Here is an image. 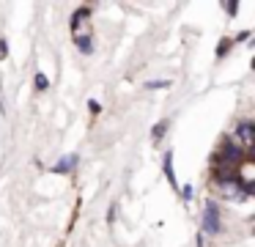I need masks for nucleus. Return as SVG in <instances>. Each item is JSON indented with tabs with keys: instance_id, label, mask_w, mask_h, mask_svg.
Wrapping results in <instances>:
<instances>
[{
	"instance_id": "0eeeda50",
	"label": "nucleus",
	"mask_w": 255,
	"mask_h": 247,
	"mask_svg": "<svg viewBox=\"0 0 255 247\" xmlns=\"http://www.w3.org/2000/svg\"><path fill=\"white\" fill-rule=\"evenodd\" d=\"M145 88H148V91H159V88H170V80H151V82H145Z\"/></svg>"
},
{
	"instance_id": "20e7f679",
	"label": "nucleus",
	"mask_w": 255,
	"mask_h": 247,
	"mask_svg": "<svg viewBox=\"0 0 255 247\" xmlns=\"http://www.w3.org/2000/svg\"><path fill=\"white\" fill-rule=\"evenodd\" d=\"M165 176H167V181H170L173 187H178L176 173H173V151H167V154H165Z\"/></svg>"
},
{
	"instance_id": "423d86ee",
	"label": "nucleus",
	"mask_w": 255,
	"mask_h": 247,
	"mask_svg": "<svg viewBox=\"0 0 255 247\" xmlns=\"http://www.w3.org/2000/svg\"><path fill=\"white\" fill-rule=\"evenodd\" d=\"M33 85H36V91H47V88H50V80H47V74H41V71H36V77H33Z\"/></svg>"
},
{
	"instance_id": "9b49d317",
	"label": "nucleus",
	"mask_w": 255,
	"mask_h": 247,
	"mask_svg": "<svg viewBox=\"0 0 255 247\" xmlns=\"http://www.w3.org/2000/svg\"><path fill=\"white\" fill-rule=\"evenodd\" d=\"M88 107H91V113H94V115H96V113H102V104L96 102V99H91V102H88Z\"/></svg>"
},
{
	"instance_id": "7ed1b4c3",
	"label": "nucleus",
	"mask_w": 255,
	"mask_h": 247,
	"mask_svg": "<svg viewBox=\"0 0 255 247\" xmlns=\"http://www.w3.org/2000/svg\"><path fill=\"white\" fill-rule=\"evenodd\" d=\"M77 165V157H66L61 159V162H55V168H52V173H69V170Z\"/></svg>"
},
{
	"instance_id": "6e6552de",
	"label": "nucleus",
	"mask_w": 255,
	"mask_h": 247,
	"mask_svg": "<svg viewBox=\"0 0 255 247\" xmlns=\"http://www.w3.org/2000/svg\"><path fill=\"white\" fill-rule=\"evenodd\" d=\"M165 129H167V121H159V124L154 126V140H159V137L165 135Z\"/></svg>"
},
{
	"instance_id": "f8f14e48",
	"label": "nucleus",
	"mask_w": 255,
	"mask_h": 247,
	"mask_svg": "<svg viewBox=\"0 0 255 247\" xmlns=\"http://www.w3.org/2000/svg\"><path fill=\"white\" fill-rule=\"evenodd\" d=\"M8 47H6V38H0V58H6Z\"/></svg>"
},
{
	"instance_id": "39448f33",
	"label": "nucleus",
	"mask_w": 255,
	"mask_h": 247,
	"mask_svg": "<svg viewBox=\"0 0 255 247\" xmlns=\"http://www.w3.org/2000/svg\"><path fill=\"white\" fill-rule=\"evenodd\" d=\"M74 41H77V49H80L83 55H91V52H94V44H91V36H77Z\"/></svg>"
},
{
	"instance_id": "ddd939ff",
	"label": "nucleus",
	"mask_w": 255,
	"mask_h": 247,
	"mask_svg": "<svg viewBox=\"0 0 255 247\" xmlns=\"http://www.w3.org/2000/svg\"><path fill=\"white\" fill-rule=\"evenodd\" d=\"M225 11H228V14H236L239 5H236V3H228V5H225Z\"/></svg>"
},
{
	"instance_id": "1a4fd4ad",
	"label": "nucleus",
	"mask_w": 255,
	"mask_h": 247,
	"mask_svg": "<svg viewBox=\"0 0 255 247\" xmlns=\"http://www.w3.org/2000/svg\"><path fill=\"white\" fill-rule=\"evenodd\" d=\"M178 190H181V198H184V201H192V187H189V184L178 187Z\"/></svg>"
},
{
	"instance_id": "f257e3e1",
	"label": "nucleus",
	"mask_w": 255,
	"mask_h": 247,
	"mask_svg": "<svg viewBox=\"0 0 255 247\" xmlns=\"http://www.w3.org/2000/svg\"><path fill=\"white\" fill-rule=\"evenodd\" d=\"M220 209H217L214 201H206V209H203V234L209 236H217L220 234Z\"/></svg>"
},
{
	"instance_id": "f03ea898",
	"label": "nucleus",
	"mask_w": 255,
	"mask_h": 247,
	"mask_svg": "<svg viewBox=\"0 0 255 247\" xmlns=\"http://www.w3.org/2000/svg\"><path fill=\"white\" fill-rule=\"evenodd\" d=\"M253 129H255V126L250 124V121L239 124V129H236V137L244 143V151H250V148H253Z\"/></svg>"
},
{
	"instance_id": "9d476101",
	"label": "nucleus",
	"mask_w": 255,
	"mask_h": 247,
	"mask_svg": "<svg viewBox=\"0 0 255 247\" xmlns=\"http://www.w3.org/2000/svg\"><path fill=\"white\" fill-rule=\"evenodd\" d=\"M231 44H233L231 38H222V44H220V49H217V55H220V58H222V55L228 52V47H231Z\"/></svg>"
}]
</instances>
